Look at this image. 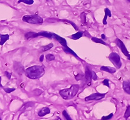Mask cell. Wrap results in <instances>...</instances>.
Masks as SVG:
<instances>
[{"instance_id":"obj_37","label":"cell","mask_w":130,"mask_h":120,"mask_svg":"<svg viewBox=\"0 0 130 120\" xmlns=\"http://www.w3.org/2000/svg\"><path fill=\"white\" fill-rule=\"evenodd\" d=\"M1 120V118H0V120Z\"/></svg>"},{"instance_id":"obj_30","label":"cell","mask_w":130,"mask_h":120,"mask_svg":"<svg viewBox=\"0 0 130 120\" xmlns=\"http://www.w3.org/2000/svg\"><path fill=\"white\" fill-rule=\"evenodd\" d=\"M5 76H6L9 79H10V78H11V74H10L9 72H8V71H5Z\"/></svg>"},{"instance_id":"obj_9","label":"cell","mask_w":130,"mask_h":120,"mask_svg":"<svg viewBox=\"0 0 130 120\" xmlns=\"http://www.w3.org/2000/svg\"><path fill=\"white\" fill-rule=\"evenodd\" d=\"M39 36H44L46 38H49V39H52L53 38H54V33H50V32H47V31H42L38 33Z\"/></svg>"},{"instance_id":"obj_6","label":"cell","mask_w":130,"mask_h":120,"mask_svg":"<svg viewBox=\"0 0 130 120\" xmlns=\"http://www.w3.org/2000/svg\"><path fill=\"white\" fill-rule=\"evenodd\" d=\"M105 96V94H99V93H94L92 94L88 95V96L86 97L85 98V101H92V100H96V101H98L100 99H103Z\"/></svg>"},{"instance_id":"obj_14","label":"cell","mask_w":130,"mask_h":120,"mask_svg":"<svg viewBox=\"0 0 130 120\" xmlns=\"http://www.w3.org/2000/svg\"><path fill=\"white\" fill-rule=\"evenodd\" d=\"M100 70L102 71H107V72L110 73H114L116 72V69L114 68L109 67V66H102L100 68Z\"/></svg>"},{"instance_id":"obj_33","label":"cell","mask_w":130,"mask_h":120,"mask_svg":"<svg viewBox=\"0 0 130 120\" xmlns=\"http://www.w3.org/2000/svg\"><path fill=\"white\" fill-rule=\"evenodd\" d=\"M101 37H102V40H104V39H105V35L104 34H102V35H101Z\"/></svg>"},{"instance_id":"obj_7","label":"cell","mask_w":130,"mask_h":120,"mask_svg":"<svg viewBox=\"0 0 130 120\" xmlns=\"http://www.w3.org/2000/svg\"><path fill=\"white\" fill-rule=\"evenodd\" d=\"M13 67H14V71L16 72V73H18V75H21L25 72V70H24V66H23L20 62H15Z\"/></svg>"},{"instance_id":"obj_10","label":"cell","mask_w":130,"mask_h":120,"mask_svg":"<svg viewBox=\"0 0 130 120\" xmlns=\"http://www.w3.org/2000/svg\"><path fill=\"white\" fill-rule=\"evenodd\" d=\"M54 38H55L61 44L62 46H67V42H66V40L64 38H62L61 36L57 35L54 33Z\"/></svg>"},{"instance_id":"obj_2","label":"cell","mask_w":130,"mask_h":120,"mask_svg":"<svg viewBox=\"0 0 130 120\" xmlns=\"http://www.w3.org/2000/svg\"><path fill=\"white\" fill-rule=\"evenodd\" d=\"M79 89V86L78 85H72L69 88H66L60 90L59 94L62 99L68 100L73 98L78 94Z\"/></svg>"},{"instance_id":"obj_21","label":"cell","mask_w":130,"mask_h":120,"mask_svg":"<svg viewBox=\"0 0 130 120\" xmlns=\"http://www.w3.org/2000/svg\"><path fill=\"white\" fill-rule=\"evenodd\" d=\"M24 3L27 5H32L34 3L33 0H19L18 1V3Z\"/></svg>"},{"instance_id":"obj_19","label":"cell","mask_w":130,"mask_h":120,"mask_svg":"<svg viewBox=\"0 0 130 120\" xmlns=\"http://www.w3.org/2000/svg\"><path fill=\"white\" fill-rule=\"evenodd\" d=\"M53 47V44L52 43H50V44L47 45H45V46H42L41 47V50L42 52L47 51L48 50H50L52 49V47Z\"/></svg>"},{"instance_id":"obj_22","label":"cell","mask_w":130,"mask_h":120,"mask_svg":"<svg viewBox=\"0 0 130 120\" xmlns=\"http://www.w3.org/2000/svg\"><path fill=\"white\" fill-rule=\"evenodd\" d=\"M130 116V106H128L127 107V109H126V110L125 112V114H124V118L125 119H128L129 117Z\"/></svg>"},{"instance_id":"obj_3","label":"cell","mask_w":130,"mask_h":120,"mask_svg":"<svg viewBox=\"0 0 130 120\" xmlns=\"http://www.w3.org/2000/svg\"><path fill=\"white\" fill-rule=\"evenodd\" d=\"M22 20L26 23L32 24H42V18L38 15H26L22 18Z\"/></svg>"},{"instance_id":"obj_31","label":"cell","mask_w":130,"mask_h":120,"mask_svg":"<svg viewBox=\"0 0 130 120\" xmlns=\"http://www.w3.org/2000/svg\"><path fill=\"white\" fill-rule=\"evenodd\" d=\"M82 78H83V76L81 75H79V74H78V75L76 76V79H77V80H79Z\"/></svg>"},{"instance_id":"obj_26","label":"cell","mask_w":130,"mask_h":120,"mask_svg":"<svg viewBox=\"0 0 130 120\" xmlns=\"http://www.w3.org/2000/svg\"><path fill=\"white\" fill-rule=\"evenodd\" d=\"M113 114H110L107 116H103L102 118V120H110L111 118H113Z\"/></svg>"},{"instance_id":"obj_29","label":"cell","mask_w":130,"mask_h":120,"mask_svg":"<svg viewBox=\"0 0 130 120\" xmlns=\"http://www.w3.org/2000/svg\"><path fill=\"white\" fill-rule=\"evenodd\" d=\"M62 21H66V22H68L69 24H71L73 26V27H74V29H76V31H78V26L76 25H75V24H73V22H72V21H68V20H62Z\"/></svg>"},{"instance_id":"obj_27","label":"cell","mask_w":130,"mask_h":120,"mask_svg":"<svg viewBox=\"0 0 130 120\" xmlns=\"http://www.w3.org/2000/svg\"><path fill=\"white\" fill-rule=\"evenodd\" d=\"M109 79H104V80H103V82H102V83H103V85H105V86H107V87H110L109 86Z\"/></svg>"},{"instance_id":"obj_32","label":"cell","mask_w":130,"mask_h":120,"mask_svg":"<svg viewBox=\"0 0 130 120\" xmlns=\"http://www.w3.org/2000/svg\"><path fill=\"white\" fill-rule=\"evenodd\" d=\"M44 55H41V56H40V60H40V62H43V60H44Z\"/></svg>"},{"instance_id":"obj_12","label":"cell","mask_w":130,"mask_h":120,"mask_svg":"<svg viewBox=\"0 0 130 120\" xmlns=\"http://www.w3.org/2000/svg\"><path fill=\"white\" fill-rule=\"evenodd\" d=\"M62 50H63V51H64L66 53H67V54L72 55L73 56H74V57H76V58H78V59H79V57L77 55V54H76V53L73 51V50H72L70 48H69L68 46H62Z\"/></svg>"},{"instance_id":"obj_1","label":"cell","mask_w":130,"mask_h":120,"mask_svg":"<svg viewBox=\"0 0 130 120\" xmlns=\"http://www.w3.org/2000/svg\"><path fill=\"white\" fill-rule=\"evenodd\" d=\"M25 73L26 75L31 79H37L44 75L45 70L42 66H33L26 69Z\"/></svg>"},{"instance_id":"obj_34","label":"cell","mask_w":130,"mask_h":120,"mask_svg":"<svg viewBox=\"0 0 130 120\" xmlns=\"http://www.w3.org/2000/svg\"><path fill=\"white\" fill-rule=\"evenodd\" d=\"M1 77H0V87L3 88V86L1 84Z\"/></svg>"},{"instance_id":"obj_8","label":"cell","mask_w":130,"mask_h":120,"mask_svg":"<svg viewBox=\"0 0 130 120\" xmlns=\"http://www.w3.org/2000/svg\"><path fill=\"white\" fill-rule=\"evenodd\" d=\"M92 70H90L88 66H87V67H86V69H85V79H86V81H87L88 83V86H90V84H91V79H92Z\"/></svg>"},{"instance_id":"obj_35","label":"cell","mask_w":130,"mask_h":120,"mask_svg":"<svg viewBox=\"0 0 130 120\" xmlns=\"http://www.w3.org/2000/svg\"><path fill=\"white\" fill-rule=\"evenodd\" d=\"M47 1H52V0H46Z\"/></svg>"},{"instance_id":"obj_13","label":"cell","mask_w":130,"mask_h":120,"mask_svg":"<svg viewBox=\"0 0 130 120\" xmlns=\"http://www.w3.org/2000/svg\"><path fill=\"white\" fill-rule=\"evenodd\" d=\"M104 11H105V16H104V20H103V24L104 25H107V17H111L112 16V15H111V10L108 9V8H105V10H104Z\"/></svg>"},{"instance_id":"obj_4","label":"cell","mask_w":130,"mask_h":120,"mask_svg":"<svg viewBox=\"0 0 130 120\" xmlns=\"http://www.w3.org/2000/svg\"><path fill=\"white\" fill-rule=\"evenodd\" d=\"M109 59L110 61L113 64L114 66H116L117 69L120 68L122 66V62L120 60V57L115 52H112L111 54L109 55Z\"/></svg>"},{"instance_id":"obj_28","label":"cell","mask_w":130,"mask_h":120,"mask_svg":"<svg viewBox=\"0 0 130 120\" xmlns=\"http://www.w3.org/2000/svg\"><path fill=\"white\" fill-rule=\"evenodd\" d=\"M92 79H93V80H96L98 79L97 75L96 74V73H95L94 71H92Z\"/></svg>"},{"instance_id":"obj_11","label":"cell","mask_w":130,"mask_h":120,"mask_svg":"<svg viewBox=\"0 0 130 120\" xmlns=\"http://www.w3.org/2000/svg\"><path fill=\"white\" fill-rule=\"evenodd\" d=\"M50 113V109L48 107H44L42 108L38 112V115L40 117H43L44 115H47Z\"/></svg>"},{"instance_id":"obj_36","label":"cell","mask_w":130,"mask_h":120,"mask_svg":"<svg viewBox=\"0 0 130 120\" xmlns=\"http://www.w3.org/2000/svg\"><path fill=\"white\" fill-rule=\"evenodd\" d=\"M128 1H129V2H130V0H128Z\"/></svg>"},{"instance_id":"obj_17","label":"cell","mask_w":130,"mask_h":120,"mask_svg":"<svg viewBox=\"0 0 130 120\" xmlns=\"http://www.w3.org/2000/svg\"><path fill=\"white\" fill-rule=\"evenodd\" d=\"M9 39V35H0V45H3Z\"/></svg>"},{"instance_id":"obj_5","label":"cell","mask_w":130,"mask_h":120,"mask_svg":"<svg viewBox=\"0 0 130 120\" xmlns=\"http://www.w3.org/2000/svg\"><path fill=\"white\" fill-rule=\"evenodd\" d=\"M115 43H116V45L120 49L121 51L123 53V54L128 57V60H130V55L129 54V52L128 51V50L126 49V47L125 46L123 42L121 40H120L119 38H116L115 40Z\"/></svg>"},{"instance_id":"obj_24","label":"cell","mask_w":130,"mask_h":120,"mask_svg":"<svg viewBox=\"0 0 130 120\" xmlns=\"http://www.w3.org/2000/svg\"><path fill=\"white\" fill-rule=\"evenodd\" d=\"M62 115L64 116L65 119L67 120H71L72 118H70V116H69L68 114L67 113V112L66 110H63L62 111Z\"/></svg>"},{"instance_id":"obj_25","label":"cell","mask_w":130,"mask_h":120,"mask_svg":"<svg viewBox=\"0 0 130 120\" xmlns=\"http://www.w3.org/2000/svg\"><path fill=\"white\" fill-rule=\"evenodd\" d=\"M16 90V88H4V90H5V92L7 94H9L10 92H14V90Z\"/></svg>"},{"instance_id":"obj_16","label":"cell","mask_w":130,"mask_h":120,"mask_svg":"<svg viewBox=\"0 0 130 120\" xmlns=\"http://www.w3.org/2000/svg\"><path fill=\"white\" fill-rule=\"evenodd\" d=\"M123 89L128 94H130V82L128 81L123 82Z\"/></svg>"},{"instance_id":"obj_18","label":"cell","mask_w":130,"mask_h":120,"mask_svg":"<svg viewBox=\"0 0 130 120\" xmlns=\"http://www.w3.org/2000/svg\"><path fill=\"white\" fill-rule=\"evenodd\" d=\"M83 31H78V33H76V34H73L72 35V38L73 40H78L81 37L83 36Z\"/></svg>"},{"instance_id":"obj_20","label":"cell","mask_w":130,"mask_h":120,"mask_svg":"<svg viewBox=\"0 0 130 120\" xmlns=\"http://www.w3.org/2000/svg\"><path fill=\"white\" fill-rule=\"evenodd\" d=\"M91 40L94 42L96 43H99V44H102L103 45H107V44L102 39H100V38H96V37H92L91 38Z\"/></svg>"},{"instance_id":"obj_23","label":"cell","mask_w":130,"mask_h":120,"mask_svg":"<svg viewBox=\"0 0 130 120\" xmlns=\"http://www.w3.org/2000/svg\"><path fill=\"white\" fill-rule=\"evenodd\" d=\"M46 59H47L48 61H52V60H53L55 59V57L52 54H47L46 55Z\"/></svg>"},{"instance_id":"obj_15","label":"cell","mask_w":130,"mask_h":120,"mask_svg":"<svg viewBox=\"0 0 130 120\" xmlns=\"http://www.w3.org/2000/svg\"><path fill=\"white\" fill-rule=\"evenodd\" d=\"M39 36L38 33H35V32H28L25 34V38L26 39H29V38H34L36 37Z\"/></svg>"}]
</instances>
